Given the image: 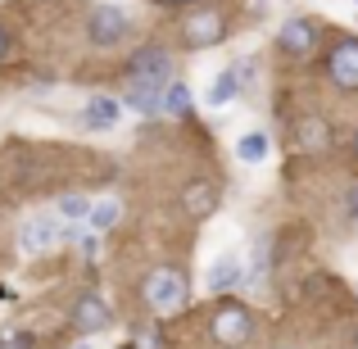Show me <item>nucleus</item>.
Listing matches in <instances>:
<instances>
[{
  "label": "nucleus",
  "instance_id": "obj_1",
  "mask_svg": "<svg viewBox=\"0 0 358 349\" xmlns=\"http://www.w3.org/2000/svg\"><path fill=\"white\" fill-rule=\"evenodd\" d=\"M145 304L155 308L159 318H173L186 308V277L177 268H159L145 277Z\"/></svg>",
  "mask_w": 358,
  "mask_h": 349
},
{
  "label": "nucleus",
  "instance_id": "obj_2",
  "mask_svg": "<svg viewBox=\"0 0 358 349\" xmlns=\"http://www.w3.org/2000/svg\"><path fill=\"white\" fill-rule=\"evenodd\" d=\"M127 82L131 87H168L173 82V55L164 50V45H145V50L131 55L127 64Z\"/></svg>",
  "mask_w": 358,
  "mask_h": 349
},
{
  "label": "nucleus",
  "instance_id": "obj_3",
  "mask_svg": "<svg viewBox=\"0 0 358 349\" xmlns=\"http://www.w3.org/2000/svg\"><path fill=\"white\" fill-rule=\"evenodd\" d=\"M222 32H227L222 9H191L186 23H182V41L191 45V50H209V45H218Z\"/></svg>",
  "mask_w": 358,
  "mask_h": 349
},
{
  "label": "nucleus",
  "instance_id": "obj_4",
  "mask_svg": "<svg viewBox=\"0 0 358 349\" xmlns=\"http://www.w3.org/2000/svg\"><path fill=\"white\" fill-rule=\"evenodd\" d=\"M127 27H131V18L122 5H100V9H91L87 32H91V45H118L127 36Z\"/></svg>",
  "mask_w": 358,
  "mask_h": 349
},
{
  "label": "nucleus",
  "instance_id": "obj_5",
  "mask_svg": "<svg viewBox=\"0 0 358 349\" xmlns=\"http://www.w3.org/2000/svg\"><path fill=\"white\" fill-rule=\"evenodd\" d=\"M213 336H218V345H245L254 336V318L241 304H222L213 313Z\"/></svg>",
  "mask_w": 358,
  "mask_h": 349
},
{
  "label": "nucleus",
  "instance_id": "obj_6",
  "mask_svg": "<svg viewBox=\"0 0 358 349\" xmlns=\"http://www.w3.org/2000/svg\"><path fill=\"white\" fill-rule=\"evenodd\" d=\"M327 73H331V82L341 91H358V41H354V36H345V41L331 50Z\"/></svg>",
  "mask_w": 358,
  "mask_h": 349
},
{
  "label": "nucleus",
  "instance_id": "obj_7",
  "mask_svg": "<svg viewBox=\"0 0 358 349\" xmlns=\"http://www.w3.org/2000/svg\"><path fill=\"white\" fill-rule=\"evenodd\" d=\"M281 50L286 55H295V59H304L308 50H313L317 45V27L308 23V18H290V23H281Z\"/></svg>",
  "mask_w": 358,
  "mask_h": 349
},
{
  "label": "nucleus",
  "instance_id": "obj_8",
  "mask_svg": "<svg viewBox=\"0 0 358 349\" xmlns=\"http://www.w3.org/2000/svg\"><path fill=\"white\" fill-rule=\"evenodd\" d=\"M118 118H122V100H114V96H96L82 109V122H87L91 131H114Z\"/></svg>",
  "mask_w": 358,
  "mask_h": 349
},
{
  "label": "nucleus",
  "instance_id": "obj_9",
  "mask_svg": "<svg viewBox=\"0 0 358 349\" xmlns=\"http://www.w3.org/2000/svg\"><path fill=\"white\" fill-rule=\"evenodd\" d=\"M73 322H78L82 332H100V327H109V308H105V299L82 295L78 304H73Z\"/></svg>",
  "mask_w": 358,
  "mask_h": 349
},
{
  "label": "nucleus",
  "instance_id": "obj_10",
  "mask_svg": "<svg viewBox=\"0 0 358 349\" xmlns=\"http://www.w3.org/2000/svg\"><path fill=\"white\" fill-rule=\"evenodd\" d=\"M182 204H186V213H191V218H209V213L218 209V191H213L209 182H195V186H186Z\"/></svg>",
  "mask_w": 358,
  "mask_h": 349
},
{
  "label": "nucleus",
  "instance_id": "obj_11",
  "mask_svg": "<svg viewBox=\"0 0 358 349\" xmlns=\"http://www.w3.org/2000/svg\"><path fill=\"white\" fill-rule=\"evenodd\" d=\"M59 236H64V232L55 227L50 218H36V222H27V227H23V250H27V254H41V250H50Z\"/></svg>",
  "mask_w": 358,
  "mask_h": 349
},
{
  "label": "nucleus",
  "instance_id": "obj_12",
  "mask_svg": "<svg viewBox=\"0 0 358 349\" xmlns=\"http://www.w3.org/2000/svg\"><path fill=\"white\" fill-rule=\"evenodd\" d=\"M236 281H241V259H231V254L209 268V290H231Z\"/></svg>",
  "mask_w": 358,
  "mask_h": 349
},
{
  "label": "nucleus",
  "instance_id": "obj_13",
  "mask_svg": "<svg viewBox=\"0 0 358 349\" xmlns=\"http://www.w3.org/2000/svg\"><path fill=\"white\" fill-rule=\"evenodd\" d=\"M236 155L245 164H263V159H268V136H263V131H245L236 141Z\"/></svg>",
  "mask_w": 358,
  "mask_h": 349
},
{
  "label": "nucleus",
  "instance_id": "obj_14",
  "mask_svg": "<svg viewBox=\"0 0 358 349\" xmlns=\"http://www.w3.org/2000/svg\"><path fill=\"white\" fill-rule=\"evenodd\" d=\"M236 91H241L236 73H218V82L209 87V105H213V109H222L227 100H236Z\"/></svg>",
  "mask_w": 358,
  "mask_h": 349
},
{
  "label": "nucleus",
  "instance_id": "obj_15",
  "mask_svg": "<svg viewBox=\"0 0 358 349\" xmlns=\"http://www.w3.org/2000/svg\"><path fill=\"white\" fill-rule=\"evenodd\" d=\"M191 109V87L186 82H168V96H164V114H186Z\"/></svg>",
  "mask_w": 358,
  "mask_h": 349
},
{
  "label": "nucleus",
  "instance_id": "obj_16",
  "mask_svg": "<svg viewBox=\"0 0 358 349\" xmlns=\"http://www.w3.org/2000/svg\"><path fill=\"white\" fill-rule=\"evenodd\" d=\"M299 141H304L308 150H327V141H331L327 136V122L322 118H304L299 122Z\"/></svg>",
  "mask_w": 358,
  "mask_h": 349
},
{
  "label": "nucleus",
  "instance_id": "obj_17",
  "mask_svg": "<svg viewBox=\"0 0 358 349\" xmlns=\"http://www.w3.org/2000/svg\"><path fill=\"white\" fill-rule=\"evenodd\" d=\"M118 200H100L96 204V209H91V227H96V232H109V227H114V222H118Z\"/></svg>",
  "mask_w": 358,
  "mask_h": 349
},
{
  "label": "nucleus",
  "instance_id": "obj_18",
  "mask_svg": "<svg viewBox=\"0 0 358 349\" xmlns=\"http://www.w3.org/2000/svg\"><path fill=\"white\" fill-rule=\"evenodd\" d=\"M59 213H64V218H87V200H82V195H64V200H59Z\"/></svg>",
  "mask_w": 358,
  "mask_h": 349
},
{
  "label": "nucleus",
  "instance_id": "obj_19",
  "mask_svg": "<svg viewBox=\"0 0 358 349\" xmlns=\"http://www.w3.org/2000/svg\"><path fill=\"white\" fill-rule=\"evenodd\" d=\"M350 218H358V186H350Z\"/></svg>",
  "mask_w": 358,
  "mask_h": 349
},
{
  "label": "nucleus",
  "instance_id": "obj_20",
  "mask_svg": "<svg viewBox=\"0 0 358 349\" xmlns=\"http://www.w3.org/2000/svg\"><path fill=\"white\" fill-rule=\"evenodd\" d=\"M0 64H5V32H0Z\"/></svg>",
  "mask_w": 358,
  "mask_h": 349
},
{
  "label": "nucleus",
  "instance_id": "obj_21",
  "mask_svg": "<svg viewBox=\"0 0 358 349\" xmlns=\"http://www.w3.org/2000/svg\"><path fill=\"white\" fill-rule=\"evenodd\" d=\"M164 5H195V0H164Z\"/></svg>",
  "mask_w": 358,
  "mask_h": 349
},
{
  "label": "nucleus",
  "instance_id": "obj_22",
  "mask_svg": "<svg viewBox=\"0 0 358 349\" xmlns=\"http://www.w3.org/2000/svg\"><path fill=\"white\" fill-rule=\"evenodd\" d=\"M354 155H358V131H354Z\"/></svg>",
  "mask_w": 358,
  "mask_h": 349
},
{
  "label": "nucleus",
  "instance_id": "obj_23",
  "mask_svg": "<svg viewBox=\"0 0 358 349\" xmlns=\"http://www.w3.org/2000/svg\"><path fill=\"white\" fill-rule=\"evenodd\" d=\"M354 349H358V341H354Z\"/></svg>",
  "mask_w": 358,
  "mask_h": 349
}]
</instances>
